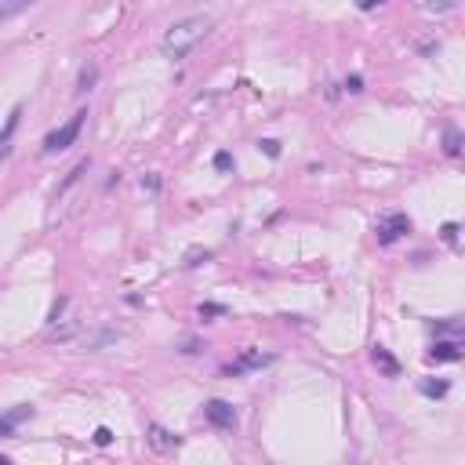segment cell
Masks as SVG:
<instances>
[{
	"mask_svg": "<svg viewBox=\"0 0 465 465\" xmlns=\"http://www.w3.org/2000/svg\"><path fill=\"white\" fill-rule=\"evenodd\" d=\"M429 357L437 360V364H443V360H462V342L458 338H447V342H437L429 349Z\"/></svg>",
	"mask_w": 465,
	"mask_h": 465,
	"instance_id": "cell-6",
	"label": "cell"
},
{
	"mask_svg": "<svg viewBox=\"0 0 465 465\" xmlns=\"http://www.w3.org/2000/svg\"><path fill=\"white\" fill-rule=\"evenodd\" d=\"M272 357H262V352H244L236 364L226 367V375H244V371H259V367H266Z\"/></svg>",
	"mask_w": 465,
	"mask_h": 465,
	"instance_id": "cell-5",
	"label": "cell"
},
{
	"mask_svg": "<svg viewBox=\"0 0 465 465\" xmlns=\"http://www.w3.org/2000/svg\"><path fill=\"white\" fill-rule=\"evenodd\" d=\"M404 233H411V218H407V215H400V211H396V215H386V218L378 222V229H375L378 244H386V247L396 244V240L404 236Z\"/></svg>",
	"mask_w": 465,
	"mask_h": 465,
	"instance_id": "cell-3",
	"label": "cell"
},
{
	"mask_svg": "<svg viewBox=\"0 0 465 465\" xmlns=\"http://www.w3.org/2000/svg\"><path fill=\"white\" fill-rule=\"evenodd\" d=\"M84 117H88V113H73L62 127H55V131L44 138V153H62V149H70L73 142H76V135H80V127H84Z\"/></svg>",
	"mask_w": 465,
	"mask_h": 465,
	"instance_id": "cell-2",
	"label": "cell"
},
{
	"mask_svg": "<svg viewBox=\"0 0 465 465\" xmlns=\"http://www.w3.org/2000/svg\"><path fill=\"white\" fill-rule=\"evenodd\" d=\"M204 418L215 429H236V411H233V404H226V400H207Z\"/></svg>",
	"mask_w": 465,
	"mask_h": 465,
	"instance_id": "cell-4",
	"label": "cell"
},
{
	"mask_svg": "<svg viewBox=\"0 0 465 465\" xmlns=\"http://www.w3.org/2000/svg\"><path fill=\"white\" fill-rule=\"evenodd\" d=\"M345 91H352V95L364 91V76H345Z\"/></svg>",
	"mask_w": 465,
	"mask_h": 465,
	"instance_id": "cell-15",
	"label": "cell"
},
{
	"mask_svg": "<svg viewBox=\"0 0 465 465\" xmlns=\"http://www.w3.org/2000/svg\"><path fill=\"white\" fill-rule=\"evenodd\" d=\"M29 414H33V407H15L11 414H4V418H0V437H15V425L22 418H29Z\"/></svg>",
	"mask_w": 465,
	"mask_h": 465,
	"instance_id": "cell-8",
	"label": "cell"
},
{
	"mask_svg": "<svg viewBox=\"0 0 465 465\" xmlns=\"http://www.w3.org/2000/svg\"><path fill=\"white\" fill-rule=\"evenodd\" d=\"M37 0H0V26L4 22H11L15 15H22L26 8H33Z\"/></svg>",
	"mask_w": 465,
	"mask_h": 465,
	"instance_id": "cell-9",
	"label": "cell"
},
{
	"mask_svg": "<svg viewBox=\"0 0 465 465\" xmlns=\"http://www.w3.org/2000/svg\"><path fill=\"white\" fill-rule=\"evenodd\" d=\"M443 149H447V156H458V153H462V135L455 131V127L447 131V146H443Z\"/></svg>",
	"mask_w": 465,
	"mask_h": 465,
	"instance_id": "cell-13",
	"label": "cell"
},
{
	"mask_svg": "<svg viewBox=\"0 0 465 465\" xmlns=\"http://www.w3.org/2000/svg\"><path fill=\"white\" fill-rule=\"evenodd\" d=\"M211 33V19L207 15H189V19H179L168 33H164V40H160V51H164V58H171V62H179V58H186L193 47Z\"/></svg>",
	"mask_w": 465,
	"mask_h": 465,
	"instance_id": "cell-1",
	"label": "cell"
},
{
	"mask_svg": "<svg viewBox=\"0 0 465 465\" xmlns=\"http://www.w3.org/2000/svg\"><path fill=\"white\" fill-rule=\"evenodd\" d=\"M19 117H22V109L15 106L11 109V117H8V124H4V131H0V156H8V142H11V135H15V127H19Z\"/></svg>",
	"mask_w": 465,
	"mask_h": 465,
	"instance_id": "cell-10",
	"label": "cell"
},
{
	"mask_svg": "<svg viewBox=\"0 0 465 465\" xmlns=\"http://www.w3.org/2000/svg\"><path fill=\"white\" fill-rule=\"evenodd\" d=\"M262 149H266L269 156H277V153H280V142H272V138H266V142H262Z\"/></svg>",
	"mask_w": 465,
	"mask_h": 465,
	"instance_id": "cell-20",
	"label": "cell"
},
{
	"mask_svg": "<svg viewBox=\"0 0 465 465\" xmlns=\"http://www.w3.org/2000/svg\"><path fill=\"white\" fill-rule=\"evenodd\" d=\"M375 4H382V0H360V8H375Z\"/></svg>",
	"mask_w": 465,
	"mask_h": 465,
	"instance_id": "cell-21",
	"label": "cell"
},
{
	"mask_svg": "<svg viewBox=\"0 0 465 465\" xmlns=\"http://www.w3.org/2000/svg\"><path fill=\"white\" fill-rule=\"evenodd\" d=\"M443 240H447V244H455V240H458V226H455V222H447V226H443Z\"/></svg>",
	"mask_w": 465,
	"mask_h": 465,
	"instance_id": "cell-17",
	"label": "cell"
},
{
	"mask_svg": "<svg viewBox=\"0 0 465 465\" xmlns=\"http://www.w3.org/2000/svg\"><path fill=\"white\" fill-rule=\"evenodd\" d=\"M109 440H113V432H109L106 425H102V429H95V443H102V447H106Z\"/></svg>",
	"mask_w": 465,
	"mask_h": 465,
	"instance_id": "cell-16",
	"label": "cell"
},
{
	"mask_svg": "<svg viewBox=\"0 0 465 465\" xmlns=\"http://www.w3.org/2000/svg\"><path fill=\"white\" fill-rule=\"evenodd\" d=\"M375 364H378V367H382V371H386L389 378H396V375H400V364L389 357V349H382V345L375 349Z\"/></svg>",
	"mask_w": 465,
	"mask_h": 465,
	"instance_id": "cell-12",
	"label": "cell"
},
{
	"mask_svg": "<svg viewBox=\"0 0 465 465\" xmlns=\"http://www.w3.org/2000/svg\"><path fill=\"white\" fill-rule=\"evenodd\" d=\"M422 393L425 396H443L447 393V382H422Z\"/></svg>",
	"mask_w": 465,
	"mask_h": 465,
	"instance_id": "cell-14",
	"label": "cell"
},
{
	"mask_svg": "<svg viewBox=\"0 0 465 465\" xmlns=\"http://www.w3.org/2000/svg\"><path fill=\"white\" fill-rule=\"evenodd\" d=\"M149 443L156 451H171V447H179V437H171L164 425H149Z\"/></svg>",
	"mask_w": 465,
	"mask_h": 465,
	"instance_id": "cell-7",
	"label": "cell"
},
{
	"mask_svg": "<svg viewBox=\"0 0 465 465\" xmlns=\"http://www.w3.org/2000/svg\"><path fill=\"white\" fill-rule=\"evenodd\" d=\"M95 80H99V66H95V62H88V66L80 70V76H76V95L91 91V88H95Z\"/></svg>",
	"mask_w": 465,
	"mask_h": 465,
	"instance_id": "cell-11",
	"label": "cell"
},
{
	"mask_svg": "<svg viewBox=\"0 0 465 465\" xmlns=\"http://www.w3.org/2000/svg\"><path fill=\"white\" fill-rule=\"evenodd\" d=\"M455 8V0H429V11H447Z\"/></svg>",
	"mask_w": 465,
	"mask_h": 465,
	"instance_id": "cell-18",
	"label": "cell"
},
{
	"mask_svg": "<svg viewBox=\"0 0 465 465\" xmlns=\"http://www.w3.org/2000/svg\"><path fill=\"white\" fill-rule=\"evenodd\" d=\"M229 164H233V160H229V153H218V156H215V168H218V171H226Z\"/></svg>",
	"mask_w": 465,
	"mask_h": 465,
	"instance_id": "cell-19",
	"label": "cell"
}]
</instances>
